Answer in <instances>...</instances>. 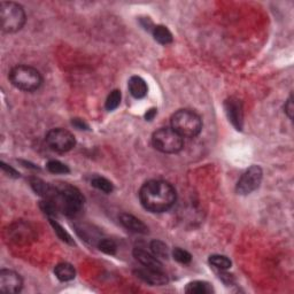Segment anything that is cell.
I'll list each match as a JSON object with an SVG mask.
<instances>
[{
	"instance_id": "cell-31",
	"label": "cell",
	"mask_w": 294,
	"mask_h": 294,
	"mask_svg": "<svg viewBox=\"0 0 294 294\" xmlns=\"http://www.w3.org/2000/svg\"><path fill=\"white\" fill-rule=\"evenodd\" d=\"M73 126L75 127V128H77V129H79V130H87L89 129V126L87 124L83 121V120H79V119H75V120H73Z\"/></svg>"
},
{
	"instance_id": "cell-4",
	"label": "cell",
	"mask_w": 294,
	"mask_h": 294,
	"mask_svg": "<svg viewBox=\"0 0 294 294\" xmlns=\"http://www.w3.org/2000/svg\"><path fill=\"white\" fill-rule=\"evenodd\" d=\"M10 81L16 89L24 92L38 90L42 85L43 78L39 71L30 66L20 65L10 71Z\"/></svg>"
},
{
	"instance_id": "cell-7",
	"label": "cell",
	"mask_w": 294,
	"mask_h": 294,
	"mask_svg": "<svg viewBox=\"0 0 294 294\" xmlns=\"http://www.w3.org/2000/svg\"><path fill=\"white\" fill-rule=\"evenodd\" d=\"M48 149L56 153H67L76 145V139L73 133L65 129H52L45 137Z\"/></svg>"
},
{
	"instance_id": "cell-15",
	"label": "cell",
	"mask_w": 294,
	"mask_h": 294,
	"mask_svg": "<svg viewBox=\"0 0 294 294\" xmlns=\"http://www.w3.org/2000/svg\"><path fill=\"white\" fill-rule=\"evenodd\" d=\"M10 233L12 236V240H14L17 244L26 243L29 239L33 238V230L29 228V225L24 223H16L13 225Z\"/></svg>"
},
{
	"instance_id": "cell-17",
	"label": "cell",
	"mask_w": 294,
	"mask_h": 294,
	"mask_svg": "<svg viewBox=\"0 0 294 294\" xmlns=\"http://www.w3.org/2000/svg\"><path fill=\"white\" fill-rule=\"evenodd\" d=\"M185 292L189 294H211L214 292L213 286L203 280H194L191 282L185 287Z\"/></svg>"
},
{
	"instance_id": "cell-12",
	"label": "cell",
	"mask_w": 294,
	"mask_h": 294,
	"mask_svg": "<svg viewBox=\"0 0 294 294\" xmlns=\"http://www.w3.org/2000/svg\"><path fill=\"white\" fill-rule=\"evenodd\" d=\"M133 256H135V259L139 262L140 264L144 266L145 268L163 270V266L161 263V261H160L157 256H154L153 254L146 252L144 251V249L136 248L135 251H133Z\"/></svg>"
},
{
	"instance_id": "cell-5",
	"label": "cell",
	"mask_w": 294,
	"mask_h": 294,
	"mask_svg": "<svg viewBox=\"0 0 294 294\" xmlns=\"http://www.w3.org/2000/svg\"><path fill=\"white\" fill-rule=\"evenodd\" d=\"M0 22L5 34H15L25 23V12L20 4L2 2L0 4Z\"/></svg>"
},
{
	"instance_id": "cell-28",
	"label": "cell",
	"mask_w": 294,
	"mask_h": 294,
	"mask_svg": "<svg viewBox=\"0 0 294 294\" xmlns=\"http://www.w3.org/2000/svg\"><path fill=\"white\" fill-rule=\"evenodd\" d=\"M284 110H285V114L287 115L288 119H293V113H294V106H293V97L289 96L288 99L285 102V106H284Z\"/></svg>"
},
{
	"instance_id": "cell-6",
	"label": "cell",
	"mask_w": 294,
	"mask_h": 294,
	"mask_svg": "<svg viewBox=\"0 0 294 294\" xmlns=\"http://www.w3.org/2000/svg\"><path fill=\"white\" fill-rule=\"evenodd\" d=\"M152 144L160 152L175 154L183 150L184 138L178 135L172 128H161L153 133Z\"/></svg>"
},
{
	"instance_id": "cell-13",
	"label": "cell",
	"mask_w": 294,
	"mask_h": 294,
	"mask_svg": "<svg viewBox=\"0 0 294 294\" xmlns=\"http://www.w3.org/2000/svg\"><path fill=\"white\" fill-rule=\"evenodd\" d=\"M120 222H121L124 228L132 231L135 233H140V234H146L149 232V228L144 223V222L140 221L139 218H137L136 216L131 215V214L123 213L120 215Z\"/></svg>"
},
{
	"instance_id": "cell-14",
	"label": "cell",
	"mask_w": 294,
	"mask_h": 294,
	"mask_svg": "<svg viewBox=\"0 0 294 294\" xmlns=\"http://www.w3.org/2000/svg\"><path fill=\"white\" fill-rule=\"evenodd\" d=\"M128 87L129 91H130V95L135 99H142V98L147 96V92H149L146 82L139 76H132L129 79Z\"/></svg>"
},
{
	"instance_id": "cell-3",
	"label": "cell",
	"mask_w": 294,
	"mask_h": 294,
	"mask_svg": "<svg viewBox=\"0 0 294 294\" xmlns=\"http://www.w3.org/2000/svg\"><path fill=\"white\" fill-rule=\"evenodd\" d=\"M171 128L183 138H194L202 130V120L190 109H180L171 116Z\"/></svg>"
},
{
	"instance_id": "cell-21",
	"label": "cell",
	"mask_w": 294,
	"mask_h": 294,
	"mask_svg": "<svg viewBox=\"0 0 294 294\" xmlns=\"http://www.w3.org/2000/svg\"><path fill=\"white\" fill-rule=\"evenodd\" d=\"M91 185L93 186V188H96L97 190H99L101 191V192H105V193H112L114 190L113 183L107 180V178L100 177V176L92 178Z\"/></svg>"
},
{
	"instance_id": "cell-25",
	"label": "cell",
	"mask_w": 294,
	"mask_h": 294,
	"mask_svg": "<svg viewBox=\"0 0 294 294\" xmlns=\"http://www.w3.org/2000/svg\"><path fill=\"white\" fill-rule=\"evenodd\" d=\"M46 167L48 171L52 173H62V175H65V173H68L70 171V169L67 164L57 161V160H51V161H48Z\"/></svg>"
},
{
	"instance_id": "cell-20",
	"label": "cell",
	"mask_w": 294,
	"mask_h": 294,
	"mask_svg": "<svg viewBox=\"0 0 294 294\" xmlns=\"http://www.w3.org/2000/svg\"><path fill=\"white\" fill-rule=\"evenodd\" d=\"M151 251L154 256H157L159 260H168L169 259V248L166 244L161 240H153L151 243Z\"/></svg>"
},
{
	"instance_id": "cell-10",
	"label": "cell",
	"mask_w": 294,
	"mask_h": 294,
	"mask_svg": "<svg viewBox=\"0 0 294 294\" xmlns=\"http://www.w3.org/2000/svg\"><path fill=\"white\" fill-rule=\"evenodd\" d=\"M225 114L228 116L229 121L232 123V126L237 130H242L244 123V110H243V102L237 98L231 97L224 102Z\"/></svg>"
},
{
	"instance_id": "cell-26",
	"label": "cell",
	"mask_w": 294,
	"mask_h": 294,
	"mask_svg": "<svg viewBox=\"0 0 294 294\" xmlns=\"http://www.w3.org/2000/svg\"><path fill=\"white\" fill-rule=\"evenodd\" d=\"M172 257L175 259L177 262H180L182 264H189L191 261H192V255L185 249L176 247L172 251Z\"/></svg>"
},
{
	"instance_id": "cell-11",
	"label": "cell",
	"mask_w": 294,
	"mask_h": 294,
	"mask_svg": "<svg viewBox=\"0 0 294 294\" xmlns=\"http://www.w3.org/2000/svg\"><path fill=\"white\" fill-rule=\"evenodd\" d=\"M137 277L144 280L152 286H162L168 283V277L163 270H155L150 268H140L135 271Z\"/></svg>"
},
{
	"instance_id": "cell-2",
	"label": "cell",
	"mask_w": 294,
	"mask_h": 294,
	"mask_svg": "<svg viewBox=\"0 0 294 294\" xmlns=\"http://www.w3.org/2000/svg\"><path fill=\"white\" fill-rule=\"evenodd\" d=\"M48 200L54 203L57 213L73 217L78 215L84 207V197L79 190L67 183L53 185V191Z\"/></svg>"
},
{
	"instance_id": "cell-30",
	"label": "cell",
	"mask_w": 294,
	"mask_h": 294,
	"mask_svg": "<svg viewBox=\"0 0 294 294\" xmlns=\"http://www.w3.org/2000/svg\"><path fill=\"white\" fill-rule=\"evenodd\" d=\"M140 23L142 25V28L146 29V30H151V31H153L154 29V24H153V22L151 21L150 17H141L140 19Z\"/></svg>"
},
{
	"instance_id": "cell-19",
	"label": "cell",
	"mask_w": 294,
	"mask_h": 294,
	"mask_svg": "<svg viewBox=\"0 0 294 294\" xmlns=\"http://www.w3.org/2000/svg\"><path fill=\"white\" fill-rule=\"evenodd\" d=\"M30 185L31 188L34 189V191L37 194L41 195L44 199H47L50 197L52 191H53V185H48L47 183H45L39 178H30Z\"/></svg>"
},
{
	"instance_id": "cell-16",
	"label": "cell",
	"mask_w": 294,
	"mask_h": 294,
	"mask_svg": "<svg viewBox=\"0 0 294 294\" xmlns=\"http://www.w3.org/2000/svg\"><path fill=\"white\" fill-rule=\"evenodd\" d=\"M54 274L56 276V278L61 280V282H69V280H73L76 276V271L75 268L70 263H59L54 268Z\"/></svg>"
},
{
	"instance_id": "cell-32",
	"label": "cell",
	"mask_w": 294,
	"mask_h": 294,
	"mask_svg": "<svg viewBox=\"0 0 294 294\" xmlns=\"http://www.w3.org/2000/svg\"><path fill=\"white\" fill-rule=\"evenodd\" d=\"M158 114V109L157 108H151L146 112L145 114V120L146 121H152V120L155 117V115Z\"/></svg>"
},
{
	"instance_id": "cell-29",
	"label": "cell",
	"mask_w": 294,
	"mask_h": 294,
	"mask_svg": "<svg viewBox=\"0 0 294 294\" xmlns=\"http://www.w3.org/2000/svg\"><path fill=\"white\" fill-rule=\"evenodd\" d=\"M2 164V168H3V170L5 171V172H7V173H10V176L11 177H14V178H17V177H20V173L17 172L15 169H13L12 167H10V166H7L6 163H4V162H2L0 163Z\"/></svg>"
},
{
	"instance_id": "cell-24",
	"label": "cell",
	"mask_w": 294,
	"mask_h": 294,
	"mask_svg": "<svg viewBox=\"0 0 294 294\" xmlns=\"http://www.w3.org/2000/svg\"><path fill=\"white\" fill-rule=\"evenodd\" d=\"M98 248L100 249L102 253L107 254V255H114L117 251V246L112 239H99L98 242Z\"/></svg>"
},
{
	"instance_id": "cell-1",
	"label": "cell",
	"mask_w": 294,
	"mask_h": 294,
	"mask_svg": "<svg viewBox=\"0 0 294 294\" xmlns=\"http://www.w3.org/2000/svg\"><path fill=\"white\" fill-rule=\"evenodd\" d=\"M142 207L151 213H163L176 202V191L166 181L152 180L146 182L139 191Z\"/></svg>"
},
{
	"instance_id": "cell-23",
	"label": "cell",
	"mask_w": 294,
	"mask_h": 294,
	"mask_svg": "<svg viewBox=\"0 0 294 294\" xmlns=\"http://www.w3.org/2000/svg\"><path fill=\"white\" fill-rule=\"evenodd\" d=\"M120 104H121V91L113 90L109 93L106 99V104H105L106 109L109 110V112H112V110L117 108Z\"/></svg>"
},
{
	"instance_id": "cell-22",
	"label": "cell",
	"mask_w": 294,
	"mask_h": 294,
	"mask_svg": "<svg viewBox=\"0 0 294 294\" xmlns=\"http://www.w3.org/2000/svg\"><path fill=\"white\" fill-rule=\"evenodd\" d=\"M209 263L217 270H228L231 267V261L224 255H212L209 257Z\"/></svg>"
},
{
	"instance_id": "cell-9",
	"label": "cell",
	"mask_w": 294,
	"mask_h": 294,
	"mask_svg": "<svg viewBox=\"0 0 294 294\" xmlns=\"http://www.w3.org/2000/svg\"><path fill=\"white\" fill-rule=\"evenodd\" d=\"M22 287H23V280L19 274L7 269L0 271V291L3 293H19Z\"/></svg>"
},
{
	"instance_id": "cell-8",
	"label": "cell",
	"mask_w": 294,
	"mask_h": 294,
	"mask_svg": "<svg viewBox=\"0 0 294 294\" xmlns=\"http://www.w3.org/2000/svg\"><path fill=\"white\" fill-rule=\"evenodd\" d=\"M263 171L259 166H252L245 171L237 183V193L240 195H248L259 189L261 185Z\"/></svg>"
},
{
	"instance_id": "cell-27",
	"label": "cell",
	"mask_w": 294,
	"mask_h": 294,
	"mask_svg": "<svg viewBox=\"0 0 294 294\" xmlns=\"http://www.w3.org/2000/svg\"><path fill=\"white\" fill-rule=\"evenodd\" d=\"M50 222L53 226V229H54V231H55V233L59 236V238L62 240V242H65L67 244H70V245H74V240L71 239L70 234L67 232V231L62 228L59 223H56V222L53 221V220H50Z\"/></svg>"
},
{
	"instance_id": "cell-18",
	"label": "cell",
	"mask_w": 294,
	"mask_h": 294,
	"mask_svg": "<svg viewBox=\"0 0 294 294\" xmlns=\"http://www.w3.org/2000/svg\"><path fill=\"white\" fill-rule=\"evenodd\" d=\"M152 34L155 41L159 44H161V45H168V44L172 43V35L166 25H155Z\"/></svg>"
}]
</instances>
